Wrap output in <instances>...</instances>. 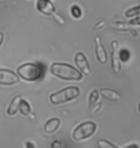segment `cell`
<instances>
[{
	"label": "cell",
	"mask_w": 140,
	"mask_h": 148,
	"mask_svg": "<svg viewBox=\"0 0 140 148\" xmlns=\"http://www.w3.org/2000/svg\"><path fill=\"white\" fill-rule=\"evenodd\" d=\"M36 7L44 16H53L56 13V7L51 0H37Z\"/></svg>",
	"instance_id": "ba28073f"
},
{
	"label": "cell",
	"mask_w": 140,
	"mask_h": 148,
	"mask_svg": "<svg viewBox=\"0 0 140 148\" xmlns=\"http://www.w3.org/2000/svg\"><path fill=\"white\" fill-rule=\"evenodd\" d=\"M97 146L99 148H118L116 145H114L113 143H111V141L107 140H99L97 141Z\"/></svg>",
	"instance_id": "d6986e66"
},
{
	"label": "cell",
	"mask_w": 140,
	"mask_h": 148,
	"mask_svg": "<svg viewBox=\"0 0 140 148\" xmlns=\"http://www.w3.org/2000/svg\"><path fill=\"white\" fill-rule=\"evenodd\" d=\"M106 24V22L104 21V20H101V21H98L96 24H95L94 26V30L95 31H98V30H100V29H102L104 26H105Z\"/></svg>",
	"instance_id": "cb8c5ba5"
},
{
	"label": "cell",
	"mask_w": 140,
	"mask_h": 148,
	"mask_svg": "<svg viewBox=\"0 0 140 148\" xmlns=\"http://www.w3.org/2000/svg\"><path fill=\"white\" fill-rule=\"evenodd\" d=\"M138 111L140 112V102H139V104H138Z\"/></svg>",
	"instance_id": "f1b7e54d"
},
{
	"label": "cell",
	"mask_w": 140,
	"mask_h": 148,
	"mask_svg": "<svg viewBox=\"0 0 140 148\" xmlns=\"http://www.w3.org/2000/svg\"><path fill=\"white\" fill-rule=\"evenodd\" d=\"M52 16L54 17L55 20L59 23V24H61V25H64V24H65V20H64V18L61 16V14H59L58 13H55Z\"/></svg>",
	"instance_id": "ffe728a7"
},
{
	"label": "cell",
	"mask_w": 140,
	"mask_h": 148,
	"mask_svg": "<svg viewBox=\"0 0 140 148\" xmlns=\"http://www.w3.org/2000/svg\"><path fill=\"white\" fill-rule=\"evenodd\" d=\"M80 88L78 87H66L56 92L50 94L49 100L53 105H61L64 103L70 102L80 96Z\"/></svg>",
	"instance_id": "3957f363"
},
{
	"label": "cell",
	"mask_w": 140,
	"mask_h": 148,
	"mask_svg": "<svg viewBox=\"0 0 140 148\" xmlns=\"http://www.w3.org/2000/svg\"><path fill=\"white\" fill-rule=\"evenodd\" d=\"M25 148H36V145L34 144V143L32 141H26L25 143Z\"/></svg>",
	"instance_id": "d4e9b609"
},
{
	"label": "cell",
	"mask_w": 140,
	"mask_h": 148,
	"mask_svg": "<svg viewBox=\"0 0 140 148\" xmlns=\"http://www.w3.org/2000/svg\"><path fill=\"white\" fill-rule=\"evenodd\" d=\"M99 91L97 90H92L90 91L88 95V106L89 107H92L97 103L98 99H99Z\"/></svg>",
	"instance_id": "2e32d148"
},
{
	"label": "cell",
	"mask_w": 140,
	"mask_h": 148,
	"mask_svg": "<svg viewBox=\"0 0 140 148\" xmlns=\"http://www.w3.org/2000/svg\"><path fill=\"white\" fill-rule=\"evenodd\" d=\"M125 16L127 18H135V17L140 16V4L127 10L125 12Z\"/></svg>",
	"instance_id": "9a60e30c"
},
{
	"label": "cell",
	"mask_w": 140,
	"mask_h": 148,
	"mask_svg": "<svg viewBox=\"0 0 140 148\" xmlns=\"http://www.w3.org/2000/svg\"><path fill=\"white\" fill-rule=\"evenodd\" d=\"M102 107H103V103L102 102L97 103V104H95L93 106V108L91 109V112H92V114H96V112H100V110L102 109Z\"/></svg>",
	"instance_id": "44dd1931"
},
{
	"label": "cell",
	"mask_w": 140,
	"mask_h": 148,
	"mask_svg": "<svg viewBox=\"0 0 140 148\" xmlns=\"http://www.w3.org/2000/svg\"><path fill=\"white\" fill-rule=\"evenodd\" d=\"M19 82V77L14 71L5 69H0V85L13 86Z\"/></svg>",
	"instance_id": "8992f818"
},
{
	"label": "cell",
	"mask_w": 140,
	"mask_h": 148,
	"mask_svg": "<svg viewBox=\"0 0 140 148\" xmlns=\"http://www.w3.org/2000/svg\"><path fill=\"white\" fill-rule=\"evenodd\" d=\"M22 97L20 95H16L14 96L13 99H12L11 103L9 104V107L7 109V114L8 115H13L16 114V112H18V109H19V104H20V101H21Z\"/></svg>",
	"instance_id": "7c38bea8"
},
{
	"label": "cell",
	"mask_w": 140,
	"mask_h": 148,
	"mask_svg": "<svg viewBox=\"0 0 140 148\" xmlns=\"http://www.w3.org/2000/svg\"><path fill=\"white\" fill-rule=\"evenodd\" d=\"M50 72L64 81H81L83 79V74L78 69L65 63L52 64Z\"/></svg>",
	"instance_id": "6da1fadb"
},
{
	"label": "cell",
	"mask_w": 140,
	"mask_h": 148,
	"mask_svg": "<svg viewBox=\"0 0 140 148\" xmlns=\"http://www.w3.org/2000/svg\"><path fill=\"white\" fill-rule=\"evenodd\" d=\"M97 125L92 121H85L81 123L75 128L72 133V138L76 141L87 140L96 132Z\"/></svg>",
	"instance_id": "277c9868"
},
{
	"label": "cell",
	"mask_w": 140,
	"mask_h": 148,
	"mask_svg": "<svg viewBox=\"0 0 140 148\" xmlns=\"http://www.w3.org/2000/svg\"><path fill=\"white\" fill-rule=\"evenodd\" d=\"M94 42H95V55H96L97 61L102 64H107V62H108V53L106 51L105 46L103 45L100 37L98 36L95 37Z\"/></svg>",
	"instance_id": "52a82bcc"
},
{
	"label": "cell",
	"mask_w": 140,
	"mask_h": 148,
	"mask_svg": "<svg viewBox=\"0 0 140 148\" xmlns=\"http://www.w3.org/2000/svg\"><path fill=\"white\" fill-rule=\"evenodd\" d=\"M129 32L130 33V35H132V37H135V38L138 36V32H137V30H136L135 28H132V30H130Z\"/></svg>",
	"instance_id": "484cf974"
},
{
	"label": "cell",
	"mask_w": 140,
	"mask_h": 148,
	"mask_svg": "<svg viewBox=\"0 0 140 148\" xmlns=\"http://www.w3.org/2000/svg\"><path fill=\"white\" fill-rule=\"evenodd\" d=\"M99 93L101 94V96L109 101L115 102L121 99V94L112 88H101Z\"/></svg>",
	"instance_id": "30bf717a"
},
{
	"label": "cell",
	"mask_w": 140,
	"mask_h": 148,
	"mask_svg": "<svg viewBox=\"0 0 140 148\" xmlns=\"http://www.w3.org/2000/svg\"><path fill=\"white\" fill-rule=\"evenodd\" d=\"M118 47L119 43L117 40H112L111 41V67L114 73L118 74L121 71V64L120 60L118 57Z\"/></svg>",
	"instance_id": "9c48e42d"
},
{
	"label": "cell",
	"mask_w": 140,
	"mask_h": 148,
	"mask_svg": "<svg viewBox=\"0 0 140 148\" xmlns=\"http://www.w3.org/2000/svg\"><path fill=\"white\" fill-rule=\"evenodd\" d=\"M3 40H4V35H3L2 32H0V47H1L3 43Z\"/></svg>",
	"instance_id": "83f0119b"
},
{
	"label": "cell",
	"mask_w": 140,
	"mask_h": 148,
	"mask_svg": "<svg viewBox=\"0 0 140 148\" xmlns=\"http://www.w3.org/2000/svg\"><path fill=\"white\" fill-rule=\"evenodd\" d=\"M16 74L24 81L36 82L43 77L44 69L40 64L25 63L17 67Z\"/></svg>",
	"instance_id": "7a4b0ae2"
},
{
	"label": "cell",
	"mask_w": 140,
	"mask_h": 148,
	"mask_svg": "<svg viewBox=\"0 0 140 148\" xmlns=\"http://www.w3.org/2000/svg\"><path fill=\"white\" fill-rule=\"evenodd\" d=\"M59 125H61V120L58 117H52L49 120H47V122L44 124L43 130L46 134H52L55 133L57 130L59 129Z\"/></svg>",
	"instance_id": "8fae6325"
},
{
	"label": "cell",
	"mask_w": 140,
	"mask_h": 148,
	"mask_svg": "<svg viewBox=\"0 0 140 148\" xmlns=\"http://www.w3.org/2000/svg\"><path fill=\"white\" fill-rule=\"evenodd\" d=\"M109 26L116 31H122V32H128L132 30V28H135V26L130 24L129 22H124V21H113L111 22Z\"/></svg>",
	"instance_id": "4fadbf2b"
},
{
	"label": "cell",
	"mask_w": 140,
	"mask_h": 148,
	"mask_svg": "<svg viewBox=\"0 0 140 148\" xmlns=\"http://www.w3.org/2000/svg\"><path fill=\"white\" fill-rule=\"evenodd\" d=\"M124 148H139V146L136 143H133V144H130V145H128Z\"/></svg>",
	"instance_id": "4316f807"
},
{
	"label": "cell",
	"mask_w": 140,
	"mask_h": 148,
	"mask_svg": "<svg viewBox=\"0 0 140 148\" xmlns=\"http://www.w3.org/2000/svg\"><path fill=\"white\" fill-rule=\"evenodd\" d=\"M19 112L22 115L24 116H28L32 114V109H31V106H30L29 102L27 100L25 99H21L20 101V104H19V109H18Z\"/></svg>",
	"instance_id": "5bb4252c"
},
{
	"label": "cell",
	"mask_w": 140,
	"mask_h": 148,
	"mask_svg": "<svg viewBox=\"0 0 140 148\" xmlns=\"http://www.w3.org/2000/svg\"><path fill=\"white\" fill-rule=\"evenodd\" d=\"M70 12H71L72 16L76 19L81 18L82 16H83V11H82V9L79 5H73L72 7L70 8Z\"/></svg>",
	"instance_id": "e0dca14e"
},
{
	"label": "cell",
	"mask_w": 140,
	"mask_h": 148,
	"mask_svg": "<svg viewBox=\"0 0 140 148\" xmlns=\"http://www.w3.org/2000/svg\"><path fill=\"white\" fill-rule=\"evenodd\" d=\"M74 62H75L76 66L78 69L82 72V74L88 76L91 74V67L89 66V63L87 61V58L83 52H78L75 55L74 58Z\"/></svg>",
	"instance_id": "5b68a950"
},
{
	"label": "cell",
	"mask_w": 140,
	"mask_h": 148,
	"mask_svg": "<svg viewBox=\"0 0 140 148\" xmlns=\"http://www.w3.org/2000/svg\"><path fill=\"white\" fill-rule=\"evenodd\" d=\"M50 148H64V143L59 140H54L53 143H51V146Z\"/></svg>",
	"instance_id": "7402d4cb"
},
{
	"label": "cell",
	"mask_w": 140,
	"mask_h": 148,
	"mask_svg": "<svg viewBox=\"0 0 140 148\" xmlns=\"http://www.w3.org/2000/svg\"><path fill=\"white\" fill-rule=\"evenodd\" d=\"M130 24H132V26H140V16L135 17V18H132V20L129 21Z\"/></svg>",
	"instance_id": "603a6c76"
},
{
	"label": "cell",
	"mask_w": 140,
	"mask_h": 148,
	"mask_svg": "<svg viewBox=\"0 0 140 148\" xmlns=\"http://www.w3.org/2000/svg\"><path fill=\"white\" fill-rule=\"evenodd\" d=\"M118 57L120 62L126 63L130 60V52L128 49H121L120 51H118Z\"/></svg>",
	"instance_id": "ac0fdd59"
}]
</instances>
